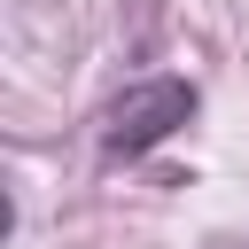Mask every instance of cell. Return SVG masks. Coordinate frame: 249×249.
<instances>
[{
    "label": "cell",
    "mask_w": 249,
    "mask_h": 249,
    "mask_svg": "<svg viewBox=\"0 0 249 249\" xmlns=\"http://www.w3.org/2000/svg\"><path fill=\"white\" fill-rule=\"evenodd\" d=\"M187 117H195V86H187V78H132V86L101 109V148H109V156H148V148H163Z\"/></svg>",
    "instance_id": "1"
}]
</instances>
